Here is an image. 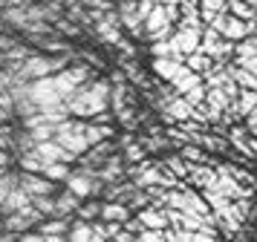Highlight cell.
Wrapping results in <instances>:
<instances>
[{
  "instance_id": "f1b7e54d",
  "label": "cell",
  "mask_w": 257,
  "mask_h": 242,
  "mask_svg": "<svg viewBox=\"0 0 257 242\" xmlns=\"http://www.w3.org/2000/svg\"><path fill=\"white\" fill-rule=\"evenodd\" d=\"M18 242H44V236H41V233H26V236H21Z\"/></svg>"
},
{
  "instance_id": "8fae6325",
  "label": "cell",
  "mask_w": 257,
  "mask_h": 242,
  "mask_svg": "<svg viewBox=\"0 0 257 242\" xmlns=\"http://www.w3.org/2000/svg\"><path fill=\"white\" fill-rule=\"evenodd\" d=\"M26 205H32V196L26 193L24 187H15L12 193L3 199V205H0V213L6 216V213H15V210H21V207H26Z\"/></svg>"
},
{
  "instance_id": "7c38bea8",
  "label": "cell",
  "mask_w": 257,
  "mask_h": 242,
  "mask_svg": "<svg viewBox=\"0 0 257 242\" xmlns=\"http://www.w3.org/2000/svg\"><path fill=\"white\" fill-rule=\"evenodd\" d=\"M78 207H81V199L75 193H70V190H64L61 196H55V219H67Z\"/></svg>"
},
{
  "instance_id": "836d02e7",
  "label": "cell",
  "mask_w": 257,
  "mask_h": 242,
  "mask_svg": "<svg viewBox=\"0 0 257 242\" xmlns=\"http://www.w3.org/2000/svg\"><path fill=\"white\" fill-rule=\"evenodd\" d=\"M248 147H251V156H257V138H251V144H248Z\"/></svg>"
},
{
  "instance_id": "d4e9b609",
  "label": "cell",
  "mask_w": 257,
  "mask_h": 242,
  "mask_svg": "<svg viewBox=\"0 0 257 242\" xmlns=\"http://www.w3.org/2000/svg\"><path fill=\"white\" fill-rule=\"evenodd\" d=\"M234 67H243V69H248V72H254V75H257V55L237 58V64H234Z\"/></svg>"
},
{
  "instance_id": "83f0119b",
  "label": "cell",
  "mask_w": 257,
  "mask_h": 242,
  "mask_svg": "<svg viewBox=\"0 0 257 242\" xmlns=\"http://www.w3.org/2000/svg\"><path fill=\"white\" fill-rule=\"evenodd\" d=\"M182 156H185V159H191V161H197V159H202V153H199L197 147H185V150H182Z\"/></svg>"
},
{
  "instance_id": "ac0fdd59",
  "label": "cell",
  "mask_w": 257,
  "mask_h": 242,
  "mask_svg": "<svg viewBox=\"0 0 257 242\" xmlns=\"http://www.w3.org/2000/svg\"><path fill=\"white\" fill-rule=\"evenodd\" d=\"M52 29H55V35H61V38H78V35H81L78 23H72L70 18H58V21L52 23Z\"/></svg>"
},
{
  "instance_id": "4dcf8cb0",
  "label": "cell",
  "mask_w": 257,
  "mask_h": 242,
  "mask_svg": "<svg viewBox=\"0 0 257 242\" xmlns=\"http://www.w3.org/2000/svg\"><path fill=\"white\" fill-rule=\"evenodd\" d=\"M44 242H70L67 233H58V236H44Z\"/></svg>"
},
{
  "instance_id": "484cf974",
  "label": "cell",
  "mask_w": 257,
  "mask_h": 242,
  "mask_svg": "<svg viewBox=\"0 0 257 242\" xmlns=\"http://www.w3.org/2000/svg\"><path fill=\"white\" fill-rule=\"evenodd\" d=\"M168 167H171L176 176H188V170H191V164H182L179 159H168Z\"/></svg>"
},
{
  "instance_id": "44dd1931",
  "label": "cell",
  "mask_w": 257,
  "mask_h": 242,
  "mask_svg": "<svg viewBox=\"0 0 257 242\" xmlns=\"http://www.w3.org/2000/svg\"><path fill=\"white\" fill-rule=\"evenodd\" d=\"M32 205L44 213V216H55V196L49 193V196H35L32 199Z\"/></svg>"
},
{
  "instance_id": "4fadbf2b",
  "label": "cell",
  "mask_w": 257,
  "mask_h": 242,
  "mask_svg": "<svg viewBox=\"0 0 257 242\" xmlns=\"http://www.w3.org/2000/svg\"><path fill=\"white\" fill-rule=\"evenodd\" d=\"M101 222H127L130 219V207L121 205V202H107V205H101Z\"/></svg>"
},
{
  "instance_id": "7402d4cb",
  "label": "cell",
  "mask_w": 257,
  "mask_h": 242,
  "mask_svg": "<svg viewBox=\"0 0 257 242\" xmlns=\"http://www.w3.org/2000/svg\"><path fill=\"white\" fill-rule=\"evenodd\" d=\"M136 242H165V230H145L136 233Z\"/></svg>"
},
{
  "instance_id": "30bf717a",
  "label": "cell",
  "mask_w": 257,
  "mask_h": 242,
  "mask_svg": "<svg viewBox=\"0 0 257 242\" xmlns=\"http://www.w3.org/2000/svg\"><path fill=\"white\" fill-rule=\"evenodd\" d=\"M139 228L145 230H165L168 228V216H165V210L159 207H145L139 213Z\"/></svg>"
},
{
  "instance_id": "d6a6232c",
  "label": "cell",
  "mask_w": 257,
  "mask_h": 242,
  "mask_svg": "<svg viewBox=\"0 0 257 242\" xmlns=\"http://www.w3.org/2000/svg\"><path fill=\"white\" fill-rule=\"evenodd\" d=\"M159 3H165V6H179L182 0H159Z\"/></svg>"
},
{
  "instance_id": "e0dca14e",
  "label": "cell",
  "mask_w": 257,
  "mask_h": 242,
  "mask_svg": "<svg viewBox=\"0 0 257 242\" xmlns=\"http://www.w3.org/2000/svg\"><path fill=\"white\" fill-rule=\"evenodd\" d=\"M41 176H47L49 182H67V176H70V164H61V161L44 164V173H41Z\"/></svg>"
},
{
  "instance_id": "ba28073f",
  "label": "cell",
  "mask_w": 257,
  "mask_h": 242,
  "mask_svg": "<svg viewBox=\"0 0 257 242\" xmlns=\"http://www.w3.org/2000/svg\"><path fill=\"white\" fill-rule=\"evenodd\" d=\"M182 69H185V61H176V58H153V72H156V78L168 81V84H171Z\"/></svg>"
},
{
  "instance_id": "5b68a950",
  "label": "cell",
  "mask_w": 257,
  "mask_h": 242,
  "mask_svg": "<svg viewBox=\"0 0 257 242\" xmlns=\"http://www.w3.org/2000/svg\"><path fill=\"white\" fill-rule=\"evenodd\" d=\"M67 190L75 193L78 199H87V196H98L104 190V184L95 179L93 167H81L78 173H70V176H67Z\"/></svg>"
},
{
  "instance_id": "d590c367",
  "label": "cell",
  "mask_w": 257,
  "mask_h": 242,
  "mask_svg": "<svg viewBox=\"0 0 257 242\" xmlns=\"http://www.w3.org/2000/svg\"><path fill=\"white\" fill-rule=\"evenodd\" d=\"M248 133H251V136H254V138H257V127H251V130H248Z\"/></svg>"
},
{
  "instance_id": "9c48e42d",
  "label": "cell",
  "mask_w": 257,
  "mask_h": 242,
  "mask_svg": "<svg viewBox=\"0 0 257 242\" xmlns=\"http://www.w3.org/2000/svg\"><path fill=\"white\" fill-rule=\"evenodd\" d=\"M121 176H124V167H121V159H116V156H110L101 167H95V179L101 184H116Z\"/></svg>"
},
{
  "instance_id": "277c9868",
  "label": "cell",
  "mask_w": 257,
  "mask_h": 242,
  "mask_svg": "<svg viewBox=\"0 0 257 242\" xmlns=\"http://www.w3.org/2000/svg\"><path fill=\"white\" fill-rule=\"evenodd\" d=\"M197 52L208 55L214 64H220L222 67V61H225L228 55H234V44H228L225 38H220L211 26H202V38H199V49Z\"/></svg>"
},
{
  "instance_id": "52a82bcc",
  "label": "cell",
  "mask_w": 257,
  "mask_h": 242,
  "mask_svg": "<svg viewBox=\"0 0 257 242\" xmlns=\"http://www.w3.org/2000/svg\"><path fill=\"white\" fill-rule=\"evenodd\" d=\"M18 187H24L26 193L32 196H49L52 193V182H49L47 176H41V173H18Z\"/></svg>"
},
{
  "instance_id": "e575fe53",
  "label": "cell",
  "mask_w": 257,
  "mask_h": 242,
  "mask_svg": "<svg viewBox=\"0 0 257 242\" xmlns=\"http://www.w3.org/2000/svg\"><path fill=\"white\" fill-rule=\"evenodd\" d=\"M245 3H248V6H251V9H257V0H245Z\"/></svg>"
},
{
  "instance_id": "4316f807",
  "label": "cell",
  "mask_w": 257,
  "mask_h": 242,
  "mask_svg": "<svg viewBox=\"0 0 257 242\" xmlns=\"http://www.w3.org/2000/svg\"><path fill=\"white\" fill-rule=\"evenodd\" d=\"M12 46H18V38H15V35L0 32V52H6V49H12Z\"/></svg>"
},
{
  "instance_id": "1f68e13d",
  "label": "cell",
  "mask_w": 257,
  "mask_h": 242,
  "mask_svg": "<svg viewBox=\"0 0 257 242\" xmlns=\"http://www.w3.org/2000/svg\"><path fill=\"white\" fill-rule=\"evenodd\" d=\"M9 164V156H6V150H0V167H6Z\"/></svg>"
},
{
  "instance_id": "3957f363",
  "label": "cell",
  "mask_w": 257,
  "mask_h": 242,
  "mask_svg": "<svg viewBox=\"0 0 257 242\" xmlns=\"http://www.w3.org/2000/svg\"><path fill=\"white\" fill-rule=\"evenodd\" d=\"M84 127H87V121H72V118H64V121L55 127V138H52V141H58L61 147L70 150L75 159H81L84 153L90 150L87 138H84Z\"/></svg>"
},
{
  "instance_id": "f546056e",
  "label": "cell",
  "mask_w": 257,
  "mask_h": 242,
  "mask_svg": "<svg viewBox=\"0 0 257 242\" xmlns=\"http://www.w3.org/2000/svg\"><path fill=\"white\" fill-rule=\"evenodd\" d=\"M12 118V110H6V107H0V124H6Z\"/></svg>"
},
{
  "instance_id": "5bb4252c",
  "label": "cell",
  "mask_w": 257,
  "mask_h": 242,
  "mask_svg": "<svg viewBox=\"0 0 257 242\" xmlns=\"http://www.w3.org/2000/svg\"><path fill=\"white\" fill-rule=\"evenodd\" d=\"M110 136H113V127H110V124H95V121H87V127H84V138H87V144H90V147L98 144V141H107Z\"/></svg>"
},
{
  "instance_id": "2e32d148",
  "label": "cell",
  "mask_w": 257,
  "mask_h": 242,
  "mask_svg": "<svg viewBox=\"0 0 257 242\" xmlns=\"http://www.w3.org/2000/svg\"><path fill=\"white\" fill-rule=\"evenodd\" d=\"M234 18H240V21H257V9H251L245 0H228V9Z\"/></svg>"
},
{
  "instance_id": "cb8c5ba5",
  "label": "cell",
  "mask_w": 257,
  "mask_h": 242,
  "mask_svg": "<svg viewBox=\"0 0 257 242\" xmlns=\"http://www.w3.org/2000/svg\"><path fill=\"white\" fill-rule=\"evenodd\" d=\"M12 144H15V133H12L6 124H0V150L12 147Z\"/></svg>"
},
{
  "instance_id": "6da1fadb",
  "label": "cell",
  "mask_w": 257,
  "mask_h": 242,
  "mask_svg": "<svg viewBox=\"0 0 257 242\" xmlns=\"http://www.w3.org/2000/svg\"><path fill=\"white\" fill-rule=\"evenodd\" d=\"M107 104H110V84L107 81H87V84H81L72 92L67 107H70V115L90 118V115L104 113Z\"/></svg>"
},
{
  "instance_id": "ffe728a7",
  "label": "cell",
  "mask_w": 257,
  "mask_h": 242,
  "mask_svg": "<svg viewBox=\"0 0 257 242\" xmlns=\"http://www.w3.org/2000/svg\"><path fill=\"white\" fill-rule=\"evenodd\" d=\"M15 187H18V173H0V205H3V199L12 193Z\"/></svg>"
},
{
  "instance_id": "8992f818",
  "label": "cell",
  "mask_w": 257,
  "mask_h": 242,
  "mask_svg": "<svg viewBox=\"0 0 257 242\" xmlns=\"http://www.w3.org/2000/svg\"><path fill=\"white\" fill-rule=\"evenodd\" d=\"M41 219H44V213L35 205H26L21 210H15V213H6V216L0 219V228L6 230V233H24L32 225H38Z\"/></svg>"
},
{
  "instance_id": "603a6c76",
  "label": "cell",
  "mask_w": 257,
  "mask_h": 242,
  "mask_svg": "<svg viewBox=\"0 0 257 242\" xmlns=\"http://www.w3.org/2000/svg\"><path fill=\"white\" fill-rule=\"evenodd\" d=\"M75 213H81V219L87 222V219H95L98 213H101V205H98V202H90V205H81Z\"/></svg>"
},
{
  "instance_id": "d6986e66",
  "label": "cell",
  "mask_w": 257,
  "mask_h": 242,
  "mask_svg": "<svg viewBox=\"0 0 257 242\" xmlns=\"http://www.w3.org/2000/svg\"><path fill=\"white\" fill-rule=\"evenodd\" d=\"M67 230H70L67 219H52V222L41 225V236H58V233H67Z\"/></svg>"
},
{
  "instance_id": "9a60e30c",
  "label": "cell",
  "mask_w": 257,
  "mask_h": 242,
  "mask_svg": "<svg viewBox=\"0 0 257 242\" xmlns=\"http://www.w3.org/2000/svg\"><path fill=\"white\" fill-rule=\"evenodd\" d=\"M185 67L202 75V72H211L214 69V61L208 55H202V52H191V55H185Z\"/></svg>"
},
{
  "instance_id": "7a4b0ae2",
  "label": "cell",
  "mask_w": 257,
  "mask_h": 242,
  "mask_svg": "<svg viewBox=\"0 0 257 242\" xmlns=\"http://www.w3.org/2000/svg\"><path fill=\"white\" fill-rule=\"evenodd\" d=\"M72 58H75V52L72 55H29L21 64H9V69H15V78L21 84H26V81L49 78V75L61 72L64 67L72 64Z\"/></svg>"
}]
</instances>
